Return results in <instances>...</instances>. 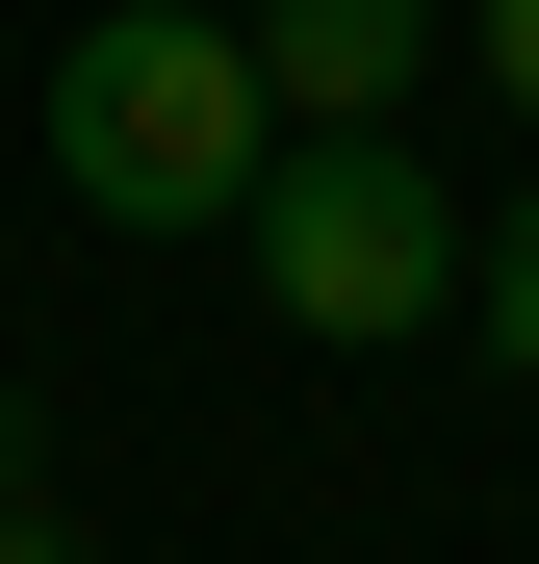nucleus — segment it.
Returning a JSON list of instances; mask_svg holds the SVG:
<instances>
[{
  "instance_id": "nucleus-1",
  "label": "nucleus",
  "mask_w": 539,
  "mask_h": 564,
  "mask_svg": "<svg viewBox=\"0 0 539 564\" xmlns=\"http://www.w3.org/2000/svg\"><path fill=\"white\" fill-rule=\"evenodd\" d=\"M257 154H283V77H257V26H206V0H104V26L52 52V180L104 231H231Z\"/></svg>"
},
{
  "instance_id": "nucleus-3",
  "label": "nucleus",
  "mask_w": 539,
  "mask_h": 564,
  "mask_svg": "<svg viewBox=\"0 0 539 564\" xmlns=\"http://www.w3.org/2000/svg\"><path fill=\"white\" fill-rule=\"evenodd\" d=\"M436 52V0H257V77H283V129H386Z\"/></svg>"
},
{
  "instance_id": "nucleus-4",
  "label": "nucleus",
  "mask_w": 539,
  "mask_h": 564,
  "mask_svg": "<svg viewBox=\"0 0 539 564\" xmlns=\"http://www.w3.org/2000/svg\"><path fill=\"white\" fill-rule=\"evenodd\" d=\"M463 308H488V334H514V386H539V180H514V206H488V231H463Z\"/></svg>"
},
{
  "instance_id": "nucleus-5",
  "label": "nucleus",
  "mask_w": 539,
  "mask_h": 564,
  "mask_svg": "<svg viewBox=\"0 0 539 564\" xmlns=\"http://www.w3.org/2000/svg\"><path fill=\"white\" fill-rule=\"evenodd\" d=\"M0 539H52V462H26V411H0Z\"/></svg>"
},
{
  "instance_id": "nucleus-2",
  "label": "nucleus",
  "mask_w": 539,
  "mask_h": 564,
  "mask_svg": "<svg viewBox=\"0 0 539 564\" xmlns=\"http://www.w3.org/2000/svg\"><path fill=\"white\" fill-rule=\"evenodd\" d=\"M231 231H257V308H283V334H334V359H386V334H436V308H463V206H436L411 104H386V129H283Z\"/></svg>"
},
{
  "instance_id": "nucleus-6",
  "label": "nucleus",
  "mask_w": 539,
  "mask_h": 564,
  "mask_svg": "<svg viewBox=\"0 0 539 564\" xmlns=\"http://www.w3.org/2000/svg\"><path fill=\"white\" fill-rule=\"evenodd\" d=\"M463 26H488V77H514V104H539V0H463Z\"/></svg>"
}]
</instances>
